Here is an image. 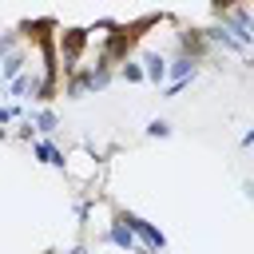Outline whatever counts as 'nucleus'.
Here are the masks:
<instances>
[{
	"instance_id": "3",
	"label": "nucleus",
	"mask_w": 254,
	"mask_h": 254,
	"mask_svg": "<svg viewBox=\"0 0 254 254\" xmlns=\"http://www.w3.org/2000/svg\"><path fill=\"white\" fill-rule=\"evenodd\" d=\"M107 242H111V246H119V250L143 254V246H139V238L131 234V226H127L123 218H115V214H111V222H107Z\"/></svg>"
},
{
	"instance_id": "16",
	"label": "nucleus",
	"mask_w": 254,
	"mask_h": 254,
	"mask_svg": "<svg viewBox=\"0 0 254 254\" xmlns=\"http://www.w3.org/2000/svg\"><path fill=\"white\" fill-rule=\"evenodd\" d=\"M64 254H87V246H83V242H75V246H71V250H64Z\"/></svg>"
},
{
	"instance_id": "7",
	"label": "nucleus",
	"mask_w": 254,
	"mask_h": 254,
	"mask_svg": "<svg viewBox=\"0 0 254 254\" xmlns=\"http://www.w3.org/2000/svg\"><path fill=\"white\" fill-rule=\"evenodd\" d=\"M194 75H198V60L187 52H175V60L167 64V79L175 83V79H194Z\"/></svg>"
},
{
	"instance_id": "15",
	"label": "nucleus",
	"mask_w": 254,
	"mask_h": 254,
	"mask_svg": "<svg viewBox=\"0 0 254 254\" xmlns=\"http://www.w3.org/2000/svg\"><path fill=\"white\" fill-rule=\"evenodd\" d=\"M242 194H246V198L254 202V179H246V183H242Z\"/></svg>"
},
{
	"instance_id": "6",
	"label": "nucleus",
	"mask_w": 254,
	"mask_h": 254,
	"mask_svg": "<svg viewBox=\"0 0 254 254\" xmlns=\"http://www.w3.org/2000/svg\"><path fill=\"white\" fill-rule=\"evenodd\" d=\"M32 155H36L40 163H48V167H60V171L67 167V159H64V151H60V147H56V143H52L48 135H40V139H32Z\"/></svg>"
},
{
	"instance_id": "9",
	"label": "nucleus",
	"mask_w": 254,
	"mask_h": 254,
	"mask_svg": "<svg viewBox=\"0 0 254 254\" xmlns=\"http://www.w3.org/2000/svg\"><path fill=\"white\" fill-rule=\"evenodd\" d=\"M28 119H32V127H36V135H56V127H60V119H56V111H52L48 103L36 107Z\"/></svg>"
},
{
	"instance_id": "11",
	"label": "nucleus",
	"mask_w": 254,
	"mask_h": 254,
	"mask_svg": "<svg viewBox=\"0 0 254 254\" xmlns=\"http://www.w3.org/2000/svg\"><path fill=\"white\" fill-rule=\"evenodd\" d=\"M119 79H127V83H147V71H143V60H123L119 64Z\"/></svg>"
},
{
	"instance_id": "1",
	"label": "nucleus",
	"mask_w": 254,
	"mask_h": 254,
	"mask_svg": "<svg viewBox=\"0 0 254 254\" xmlns=\"http://www.w3.org/2000/svg\"><path fill=\"white\" fill-rule=\"evenodd\" d=\"M87 44H91V28H64V32H60L56 48H60V64H64V71H67V75H71L75 67H83L79 60H83Z\"/></svg>"
},
{
	"instance_id": "8",
	"label": "nucleus",
	"mask_w": 254,
	"mask_h": 254,
	"mask_svg": "<svg viewBox=\"0 0 254 254\" xmlns=\"http://www.w3.org/2000/svg\"><path fill=\"white\" fill-rule=\"evenodd\" d=\"M24 64H28V52H24V48H16L12 56H4V60H0V83H12L20 71H28Z\"/></svg>"
},
{
	"instance_id": "13",
	"label": "nucleus",
	"mask_w": 254,
	"mask_h": 254,
	"mask_svg": "<svg viewBox=\"0 0 254 254\" xmlns=\"http://www.w3.org/2000/svg\"><path fill=\"white\" fill-rule=\"evenodd\" d=\"M16 48H20V32H0V60L12 56Z\"/></svg>"
},
{
	"instance_id": "5",
	"label": "nucleus",
	"mask_w": 254,
	"mask_h": 254,
	"mask_svg": "<svg viewBox=\"0 0 254 254\" xmlns=\"http://www.w3.org/2000/svg\"><path fill=\"white\" fill-rule=\"evenodd\" d=\"M139 60H143V71H147V83H155V87H163V83H167V64H171V60H167L163 52H155V48H151V52H143Z\"/></svg>"
},
{
	"instance_id": "17",
	"label": "nucleus",
	"mask_w": 254,
	"mask_h": 254,
	"mask_svg": "<svg viewBox=\"0 0 254 254\" xmlns=\"http://www.w3.org/2000/svg\"><path fill=\"white\" fill-rule=\"evenodd\" d=\"M4 139H8V127H4V123H0V143H4Z\"/></svg>"
},
{
	"instance_id": "10",
	"label": "nucleus",
	"mask_w": 254,
	"mask_h": 254,
	"mask_svg": "<svg viewBox=\"0 0 254 254\" xmlns=\"http://www.w3.org/2000/svg\"><path fill=\"white\" fill-rule=\"evenodd\" d=\"M36 83H40V71H20L12 83H4L8 87V95H16V99H24V95H32L36 91Z\"/></svg>"
},
{
	"instance_id": "4",
	"label": "nucleus",
	"mask_w": 254,
	"mask_h": 254,
	"mask_svg": "<svg viewBox=\"0 0 254 254\" xmlns=\"http://www.w3.org/2000/svg\"><path fill=\"white\" fill-rule=\"evenodd\" d=\"M206 40H210L214 48H222V52H234V56H246V52H250V48H246L230 28H222V24H210V28H206Z\"/></svg>"
},
{
	"instance_id": "12",
	"label": "nucleus",
	"mask_w": 254,
	"mask_h": 254,
	"mask_svg": "<svg viewBox=\"0 0 254 254\" xmlns=\"http://www.w3.org/2000/svg\"><path fill=\"white\" fill-rule=\"evenodd\" d=\"M143 131H147V139H171V131H175V127H171L167 119H151Z\"/></svg>"
},
{
	"instance_id": "2",
	"label": "nucleus",
	"mask_w": 254,
	"mask_h": 254,
	"mask_svg": "<svg viewBox=\"0 0 254 254\" xmlns=\"http://www.w3.org/2000/svg\"><path fill=\"white\" fill-rule=\"evenodd\" d=\"M115 218H123V222L131 226V234L139 238L143 254H159V250H167V238H163V230H159V226H151L147 218H139L135 210H123V206H115Z\"/></svg>"
},
{
	"instance_id": "14",
	"label": "nucleus",
	"mask_w": 254,
	"mask_h": 254,
	"mask_svg": "<svg viewBox=\"0 0 254 254\" xmlns=\"http://www.w3.org/2000/svg\"><path fill=\"white\" fill-rule=\"evenodd\" d=\"M238 143H242V147H254V127H250V131H242V139H238Z\"/></svg>"
}]
</instances>
